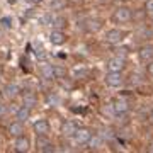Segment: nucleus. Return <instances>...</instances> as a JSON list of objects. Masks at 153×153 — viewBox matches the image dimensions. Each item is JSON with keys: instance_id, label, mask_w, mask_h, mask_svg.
<instances>
[{"instance_id": "1", "label": "nucleus", "mask_w": 153, "mask_h": 153, "mask_svg": "<svg viewBox=\"0 0 153 153\" xmlns=\"http://www.w3.org/2000/svg\"><path fill=\"white\" fill-rule=\"evenodd\" d=\"M111 19H112L114 24H126V22H129L133 19V10L126 5H119L114 9Z\"/></svg>"}, {"instance_id": "2", "label": "nucleus", "mask_w": 153, "mask_h": 153, "mask_svg": "<svg viewBox=\"0 0 153 153\" xmlns=\"http://www.w3.org/2000/svg\"><path fill=\"white\" fill-rule=\"evenodd\" d=\"M126 36H128V33H126V31L114 27V29H109V31L105 33L104 41H105L107 44H111V46H117V44H121L123 41H124Z\"/></svg>"}, {"instance_id": "3", "label": "nucleus", "mask_w": 153, "mask_h": 153, "mask_svg": "<svg viewBox=\"0 0 153 153\" xmlns=\"http://www.w3.org/2000/svg\"><path fill=\"white\" fill-rule=\"evenodd\" d=\"M104 82L107 87L111 88H119L124 85V76H123V71H107L105 73Z\"/></svg>"}, {"instance_id": "4", "label": "nucleus", "mask_w": 153, "mask_h": 153, "mask_svg": "<svg viewBox=\"0 0 153 153\" xmlns=\"http://www.w3.org/2000/svg\"><path fill=\"white\" fill-rule=\"evenodd\" d=\"M111 107H112V112L116 116H124L129 112V102L126 100V97H116L111 102Z\"/></svg>"}, {"instance_id": "5", "label": "nucleus", "mask_w": 153, "mask_h": 153, "mask_svg": "<svg viewBox=\"0 0 153 153\" xmlns=\"http://www.w3.org/2000/svg\"><path fill=\"white\" fill-rule=\"evenodd\" d=\"M105 66H107V71H123V70H124V66H126L124 56H119V55L112 56V58L107 60Z\"/></svg>"}, {"instance_id": "6", "label": "nucleus", "mask_w": 153, "mask_h": 153, "mask_svg": "<svg viewBox=\"0 0 153 153\" xmlns=\"http://www.w3.org/2000/svg\"><path fill=\"white\" fill-rule=\"evenodd\" d=\"M36 148H38V152H41V153H55L56 152L55 145L49 141L48 134H46V136H38V140H36Z\"/></svg>"}, {"instance_id": "7", "label": "nucleus", "mask_w": 153, "mask_h": 153, "mask_svg": "<svg viewBox=\"0 0 153 153\" xmlns=\"http://www.w3.org/2000/svg\"><path fill=\"white\" fill-rule=\"evenodd\" d=\"M138 60L141 63H148V61L153 60V44L152 43H146L143 46H140V49H138Z\"/></svg>"}, {"instance_id": "8", "label": "nucleus", "mask_w": 153, "mask_h": 153, "mask_svg": "<svg viewBox=\"0 0 153 153\" xmlns=\"http://www.w3.org/2000/svg\"><path fill=\"white\" fill-rule=\"evenodd\" d=\"M14 150H16L17 153H27L29 150H31V141H29V138H26L24 134L14 138Z\"/></svg>"}, {"instance_id": "9", "label": "nucleus", "mask_w": 153, "mask_h": 153, "mask_svg": "<svg viewBox=\"0 0 153 153\" xmlns=\"http://www.w3.org/2000/svg\"><path fill=\"white\" fill-rule=\"evenodd\" d=\"M33 129L36 133V136H46V134H49L51 126H49L48 119H38V121H34Z\"/></svg>"}, {"instance_id": "10", "label": "nucleus", "mask_w": 153, "mask_h": 153, "mask_svg": "<svg viewBox=\"0 0 153 153\" xmlns=\"http://www.w3.org/2000/svg\"><path fill=\"white\" fill-rule=\"evenodd\" d=\"M92 134H94V133L90 131L88 128H78L76 133H75V136H73V140H75L76 145H87Z\"/></svg>"}, {"instance_id": "11", "label": "nucleus", "mask_w": 153, "mask_h": 153, "mask_svg": "<svg viewBox=\"0 0 153 153\" xmlns=\"http://www.w3.org/2000/svg\"><path fill=\"white\" fill-rule=\"evenodd\" d=\"M76 129H78V124H76L75 121H65V123H61L60 133L65 138H73L75 133H76Z\"/></svg>"}, {"instance_id": "12", "label": "nucleus", "mask_w": 153, "mask_h": 153, "mask_svg": "<svg viewBox=\"0 0 153 153\" xmlns=\"http://www.w3.org/2000/svg\"><path fill=\"white\" fill-rule=\"evenodd\" d=\"M49 43L53 46H61V44L66 43V34L61 31V29H53L51 34H49Z\"/></svg>"}, {"instance_id": "13", "label": "nucleus", "mask_w": 153, "mask_h": 153, "mask_svg": "<svg viewBox=\"0 0 153 153\" xmlns=\"http://www.w3.org/2000/svg\"><path fill=\"white\" fill-rule=\"evenodd\" d=\"M39 73L44 80H53L55 76V65H49V63H41L39 65Z\"/></svg>"}, {"instance_id": "14", "label": "nucleus", "mask_w": 153, "mask_h": 153, "mask_svg": "<svg viewBox=\"0 0 153 153\" xmlns=\"http://www.w3.org/2000/svg\"><path fill=\"white\" fill-rule=\"evenodd\" d=\"M19 92H21V87L14 82L7 83L5 87H4V95H5L7 99H16L17 95H19Z\"/></svg>"}, {"instance_id": "15", "label": "nucleus", "mask_w": 153, "mask_h": 153, "mask_svg": "<svg viewBox=\"0 0 153 153\" xmlns=\"http://www.w3.org/2000/svg\"><path fill=\"white\" fill-rule=\"evenodd\" d=\"M9 134L12 138H17V136H21V134H24V124H22V121H14V123H10V126H9Z\"/></svg>"}, {"instance_id": "16", "label": "nucleus", "mask_w": 153, "mask_h": 153, "mask_svg": "<svg viewBox=\"0 0 153 153\" xmlns=\"http://www.w3.org/2000/svg\"><path fill=\"white\" fill-rule=\"evenodd\" d=\"M87 146L90 148V150H99V148L104 146V136L102 134H92L90 136V140H88Z\"/></svg>"}, {"instance_id": "17", "label": "nucleus", "mask_w": 153, "mask_h": 153, "mask_svg": "<svg viewBox=\"0 0 153 153\" xmlns=\"http://www.w3.org/2000/svg\"><path fill=\"white\" fill-rule=\"evenodd\" d=\"M29 117H31V107H27V105H22V107H19V109L16 111V119L17 121H27Z\"/></svg>"}, {"instance_id": "18", "label": "nucleus", "mask_w": 153, "mask_h": 153, "mask_svg": "<svg viewBox=\"0 0 153 153\" xmlns=\"http://www.w3.org/2000/svg\"><path fill=\"white\" fill-rule=\"evenodd\" d=\"M83 27H85V31H88V33H97L99 29L102 27V24H100L99 19H87Z\"/></svg>"}, {"instance_id": "19", "label": "nucleus", "mask_w": 153, "mask_h": 153, "mask_svg": "<svg viewBox=\"0 0 153 153\" xmlns=\"http://www.w3.org/2000/svg\"><path fill=\"white\" fill-rule=\"evenodd\" d=\"M22 102H24V105H27V107L33 109L34 105H36V102H38V99H36V95L33 92H26L24 97H22Z\"/></svg>"}, {"instance_id": "20", "label": "nucleus", "mask_w": 153, "mask_h": 153, "mask_svg": "<svg viewBox=\"0 0 153 153\" xmlns=\"http://www.w3.org/2000/svg\"><path fill=\"white\" fill-rule=\"evenodd\" d=\"M146 14H152L153 16V0H145V5H143Z\"/></svg>"}, {"instance_id": "21", "label": "nucleus", "mask_w": 153, "mask_h": 153, "mask_svg": "<svg viewBox=\"0 0 153 153\" xmlns=\"http://www.w3.org/2000/svg\"><path fill=\"white\" fill-rule=\"evenodd\" d=\"M55 76L56 78H63L65 76V70L60 68V66H55Z\"/></svg>"}, {"instance_id": "22", "label": "nucleus", "mask_w": 153, "mask_h": 153, "mask_svg": "<svg viewBox=\"0 0 153 153\" xmlns=\"http://www.w3.org/2000/svg\"><path fill=\"white\" fill-rule=\"evenodd\" d=\"M63 4H65L63 0H53L51 2V9H60V7H63Z\"/></svg>"}, {"instance_id": "23", "label": "nucleus", "mask_w": 153, "mask_h": 153, "mask_svg": "<svg viewBox=\"0 0 153 153\" xmlns=\"http://www.w3.org/2000/svg\"><path fill=\"white\" fill-rule=\"evenodd\" d=\"M146 73H148V76H152L153 78V60L146 63Z\"/></svg>"}, {"instance_id": "24", "label": "nucleus", "mask_w": 153, "mask_h": 153, "mask_svg": "<svg viewBox=\"0 0 153 153\" xmlns=\"http://www.w3.org/2000/svg\"><path fill=\"white\" fill-rule=\"evenodd\" d=\"M5 114H7V107H5V104H4V102H0V119H2Z\"/></svg>"}, {"instance_id": "25", "label": "nucleus", "mask_w": 153, "mask_h": 153, "mask_svg": "<svg viewBox=\"0 0 153 153\" xmlns=\"http://www.w3.org/2000/svg\"><path fill=\"white\" fill-rule=\"evenodd\" d=\"M75 75H76V76H78V75L85 76V75H87V70H76V71H75Z\"/></svg>"}, {"instance_id": "26", "label": "nucleus", "mask_w": 153, "mask_h": 153, "mask_svg": "<svg viewBox=\"0 0 153 153\" xmlns=\"http://www.w3.org/2000/svg\"><path fill=\"white\" fill-rule=\"evenodd\" d=\"M146 150H148V153H153V141L148 143V148H146Z\"/></svg>"}, {"instance_id": "27", "label": "nucleus", "mask_w": 153, "mask_h": 153, "mask_svg": "<svg viewBox=\"0 0 153 153\" xmlns=\"http://www.w3.org/2000/svg\"><path fill=\"white\" fill-rule=\"evenodd\" d=\"M29 4H34V5H36V4H41V2H43V0H27Z\"/></svg>"}, {"instance_id": "28", "label": "nucleus", "mask_w": 153, "mask_h": 153, "mask_svg": "<svg viewBox=\"0 0 153 153\" xmlns=\"http://www.w3.org/2000/svg\"><path fill=\"white\" fill-rule=\"evenodd\" d=\"M150 119H152V123H153V109L150 111Z\"/></svg>"}, {"instance_id": "29", "label": "nucleus", "mask_w": 153, "mask_h": 153, "mask_svg": "<svg viewBox=\"0 0 153 153\" xmlns=\"http://www.w3.org/2000/svg\"><path fill=\"white\" fill-rule=\"evenodd\" d=\"M0 80H2V73H0Z\"/></svg>"}]
</instances>
